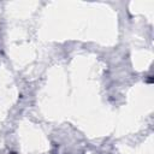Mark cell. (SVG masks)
<instances>
[{"label": "cell", "instance_id": "cell-1", "mask_svg": "<svg viewBox=\"0 0 154 154\" xmlns=\"http://www.w3.org/2000/svg\"><path fill=\"white\" fill-rule=\"evenodd\" d=\"M147 82H148V83H152V82H153V78H152V76H149V78L147 79Z\"/></svg>", "mask_w": 154, "mask_h": 154}, {"label": "cell", "instance_id": "cell-2", "mask_svg": "<svg viewBox=\"0 0 154 154\" xmlns=\"http://www.w3.org/2000/svg\"><path fill=\"white\" fill-rule=\"evenodd\" d=\"M10 154H16V153H10Z\"/></svg>", "mask_w": 154, "mask_h": 154}]
</instances>
